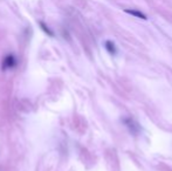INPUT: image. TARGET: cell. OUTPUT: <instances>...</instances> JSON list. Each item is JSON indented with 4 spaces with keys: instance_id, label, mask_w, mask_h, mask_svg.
Listing matches in <instances>:
<instances>
[{
    "instance_id": "3",
    "label": "cell",
    "mask_w": 172,
    "mask_h": 171,
    "mask_svg": "<svg viewBox=\"0 0 172 171\" xmlns=\"http://www.w3.org/2000/svg\"><path fill=\"white\" fill-rule=\"evenodd\" d=\"M104 46H105V49L110 53V54H112V55H115V54L117 53V48H116V46H115V44H114L112 41H110V40L105 41Z\"/></svg>"
},
{
    "instance_id": "1",
    "label": "cell",
    "mask_w": 172,
    "mask_h": 171,
    "mask_svg": "<svg viewBox=\"0 0 172 171\" xmlns=\"http://www.w3.org/2000/svg\"><path fill=\"white\" fill-rule=\"evenodd\" d=\"M15 66V58L13 55H7L2 60V68L4 69H11Z\"/></svg>"
},
{
    "instance_id": "4",
    "label": "cell",
    "mask_w": 172,
    "mask_h": 171,
    "mask_svg": "<svg viewBox=\"0 0 172 171\" xmlns=\"http://www.w3.org/2000/svg\"><path fill=\"white\" fill-rule=\"evenodd\" d=\"M39 25H40V27H41V30H44V32H45L46 34H48L49 37H53V35H54V33H53L52 30H49V28H48V27H47V26H46V23H42V21H40V23H39Z\"/></svg>"
},
{
    "instance_id": "2",
    "label": "cell",
    "mask_w": 172,
    "mask_h": 171,
    "mask_svg": "<svg viewBox=\"0 0 172 171\" xmlns=\"http://www.w3.org/2000/svg\"><path fill=\"white\" fill-rule=\"evenodd\" d=\"M124 12L128 13V14L134 15V16H136V18H139V19H142V20H146V19H148V16L144 14L143 12L137 11V9H124Z\"/></svg>"
}]
</instances>
